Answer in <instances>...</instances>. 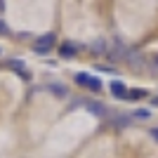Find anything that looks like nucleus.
Listing matches in <instances>:
<instances>
[{
    "label": "nucleus",
    "mask_w": 158,
    "mask_h": 158,
    "mask_svg": "<svg viewBox=\"0 0 158 158\" xmlns=\"http://www.w3.org/2000/svg\"><path fill=\"white\" fill-rule=\"evenodd\" d=\"M97 71H99V73H113V69H111V66H104V64H99V66H97Z\"/></svg>",
    "instance_id": "12"
},
{
    "label": "nucleus",
    "mask_w": 158,
    "mask_h": 158,
    "mask_svg": "<svg viewBox=\"0 0 158 158\" xmlns=\"http://www.w3.org/2000/svg\"><path fill=\"white\" fill-rule=\"evenodd\" d=\"M151 137H153V139L158 142V127H151Z\"/></svg>",
    "instance_id": "13"
},
{
    "label": "nucleus",
    "mask_w": 158,
    "mask_h": 158,
    "mask_svg": "<svg viewBox=\"0 0 158 158\" xmlns=\"http://www.w3.org/2000/svg\"><path fill=\"white\" fill-rule=\"evenodd\" d=\"M24 66H26V64H24L21 59H10V69H12V71H17V73L21 76V78H26V80H28L31 76H28V73L24 71Z\"/></svg>",
    "instance_id": "5"
},
{
    "label": "nucleus",
    "mask_w": 158,
    "mask_h": 158,
    "mask_svg": "<svg viewBox=\"0 0 158 158\" xmlns=\"http://www.w3.org/2000/svg\"><path fill=\"white\" fill-rule=\"evenodd\" d=\"M127 97L130 99H142V97H146V92L144 90H127Z\"/></svg>",
    "instance_id": "10"
},
{
    "label": "nucleus",
    "mask_w": 158,
    "mask_h": 158,
    "mask_svg": "<svg viewBox=\"0 0 158 158\" xmlns=\"http://www.w3.org/2000/svg\"><path fill=\"white\" fill-rule=\"evenodd\" d=\"M109 90H111V94L116 99H125L127 97V87L123 80H111V85H109Z\"/></svg>",
    "instance_id": "4"
},
{
    "label": "nucleus",
    "mask_w": 158,
    "mask_h": 158,
    "mask_svg": "<svg viewBox=\"0 0 158 158\" xmlns=\"http://www.w3.org/2000/svg\"><path fill=\"white\" fill-rule=\"evenodd\" d=\"M113 123L118 127H127V125H132V116H113Z\"/></svg>",
    "instance_id": "8"
},
{
    "label": "nucleus",
    "mask_w": 158,
    "mask_h": 158,
    "mask_svg": "<svg viewBox=\"0 0 158 158\" xmlns=\"http://www.w3.org/2000/svg\"><path fill=\"white\" fill-rule=\"evenodd\" d=\"M47 90H50L52 94H57V97H69V90H66L61 83H50V85H47Z\"/></svg>",
    "instance_id": "6"
},
{
    "label": "nucleus",
    "mask_w": 158,
    "mask_h": 158,
    "mask_svg": "<svg viewBox=\"0 0 158 158\" xmlns=\"http://www.w3.org/2000/svg\"><path fill=\"white\" fill-rule=\"evenodd\" d=\"M7 33H10V26H7L5 21L0 19V35H7Z\"/></svg>",
    "instance_id": "11"
},
{
    "label": "nucleus",
    "mask_w": 158,
    "mask_h": 158,
    "mask_svg": "<svg viewBox=\"0 0 158 158\" xmlns=\"http://www.w3.org/2000/svg\"><path fill=\"white\" fill-rule=\"evenodd\" d=\"M0 54H2V47H0Z\"/></svg>",
    "instance_id": "15"
},
{
    "label": "nucleus",
    "mask_w": 158,
    "mask_h": 158,
    "mask_svg": "<svg viewBox=\"0 0 158 158\" xmlns=\"http://www.w3.org/2000/svg\"><path fill=\"white\" fill-rule=\"evenodd\" d=\"M76 83L87 87V90H92V92H99V90H102V80L90 76V73H76Z\"/></svg>",
    "instance_id": "2"
},
{
    "label": "nucleus",
    "mask_w": 158,
    "mask_h": 158,
    "mask_svg": "<svg viewBox=\"0 0 158 158\" xmlns=\"http://www.w3.org/2000/svg\"><path fill=\"white\" fill-rule=\"evenodd\" d=\"M153 64H156V66H158V54H156V57H153Z\"/></svg>",
    "instance_id": "14"
},
{
    "label": "nucleus",
    "mask_w": 158,
    "mask_h": 158,
    "mask_svg": "<svg viewBox=\"0 0 158 158\" xmlns=\"http://www.w3.org/2000/svg\"><path fill=\"white\" fill-rule=\"evenodd\" d=\"M54 45H57V35H54V33H43V35L35 38V43H33V52L35 54H47Z\"/></svg>",
    "instance_id": "1"
},
{
    "label": "nucleus",
    "mask_w": 158,
    "mask_h": 158,
    "mask_svg": "<svg viewBox=\"0 0 158 158\" xmlns=\"http://www.w3.org/2000/svg\"><path fill=\"white\" fill-rule=\"evenodd\" d=\"M132 118H137V120H149V118H151V111H146V109H135V111H132Z\"/></svg>",
    "instance_id": "9"
},
{
    "label": "nucleus",
    "mask_w": 158,
    "mask_h": 158,
    "mask_svg": "<svg viewBox=\"0 0 158 158\" xmlns=\"http://www.w3.org/2000/svg\"><path fill=\"white\" fill-rule=\"evenodd\" d=\"M76 54H78V45H76V43H71V40L61 43V47H59V57L61 59H73Z\"/></svg>",
    "instance_id": "3"
},
{
    "label": "nucleus",
    "mask_w": 158,
    "mask_h": 158,
    "mask_svg": "<svg viewBox=\"0 0 158 158\" xmlns=\"http://www.w3.org/2000/svg\"><path fill=\"white\" fill-rule=\"evenodd\" d=\"M85 109H90L94 116H106L104 106H99V102H85Z\"/></svg>",
    "instance_id": "7"
}]
</instances>
